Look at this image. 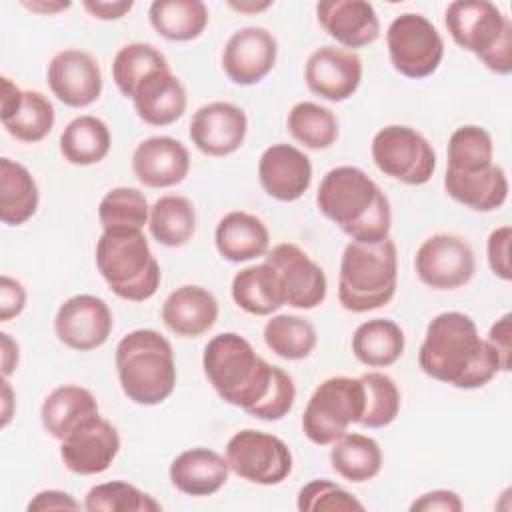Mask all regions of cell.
I'll use <instances>...</instances> for the list:
<instances>
[{
    "mask_svg": "<svg viewBox=\"0 0 512 512\" xmlns=\"http://www.w3.org/2000/svg\"><path fill=\"white\" fill-rule=\"evenodd\" d=\"M138 118L150 126H170L186 112V88L170 68L148 74L132 98Z\"/></svg>",
    "mask_w": 512,
    "mask_h": 512,
    "instance_id": "cb8c5ba5",
    "label": "cell"
},
{
    "mask_svg": "<svg viewBox=\"0 0 512 512\" xmlns=\"http://www.w3.org/2000/svg\"><path fill=\"white\" fill-rule=\"evenodd\" d=\"M404 330L390 318L362 322L352 334V354L368 368H386L404 354Z\"/></svg>",
    "mask_w": 512,
    "mask_h": 512,
    "instance_id": "4dcf8cb0",
    "label": "cell"
},
{
    "mask_svg": "<svg viewBox=\"0 0 512 512\" xmlns=\"http://www.w3.org/2000/svg\"><path fill=\"white\" fill-rule=\"evenodd\" d=\"M464 510V502L458 492L448 488H438L420 494L412 504L410 512H460Z\"/></svg>",
    "mask_w": 512,
    "mask_h": 512,
    "instance_id": "7dc6e473",
    "label": "cell"
},
{
    "mask_svg": "<svg viewBox=\"0 0 512 512\" xmlns=\"http://www.w3.org/2000/svg\"><path fill=\"white\" fill-rule=\"evenodd\" d=\"M414 270L432 290H456L466 286L476 272L472 246L454 234L428 236L416 250Z\"/></svg>",
    "mask_w": 512,
    "mask_h": 512,
    "instance_id": "7c38bea8",
    "label": "cell"
},
{
    "mask_svg": "<svg viewBox=\"0 0 512 512\" xmlns=\"http://www.w3.org/2000/svg\"><path fill=\"white\" fill-rule=\"evenodd\" d=\"M364 384V412L358 424L364 428H386L400 412V390L396 382L378 370L360 376Z\"/></svg>",
    "mask_w": 512,
    "mask_h": 512,
    "instance_id": "60d3db41",
    "label": "cell"
},
{
    "mask_svg": "<svg viewBox=\"0 0 512 512\" xmlns=\"http://www.w3.org/2000/svg\"><path fill=\"white\" fill-rule=\"evenodd\" d=\"M330 446V466L340 478L362 484L380 474L382 448L372 436L346 432Z\"/></svg>",
    "mask_w": 512,
    "mask_h": 512,
    "instance_id": "d6a6232c",
    "label": "cell"
},
{
    "mask_svg": "<svg viewBox=\"0 0 512 512\" xmlns=\"http://www.w3.org/2000/svg\"><path fill=\"white\" fill-rule=\"evenodd\" d=\"M50 92L70 108H86L102 94L98 60L80 48H64L52 56L46 68Z\"/></svg>",
    "mask_w": 512,
    "mask_h": 512,
    "instance_id": "9a60e30c",
    "label": "cell"
},
{
    "mask_svg": "<svg viewBox=\"0 0 512 512\" xmlns=\"http://www.w3.org/2000/svg\"><path fill=\"white\" fill-rule=\"evenodd\" d=\"M150 206L138 188L118 186L108 190L98 204V220L102 230L110 228H138L148 224Z\"/></svg>",
    "mask_w": 512,
    "mask_h": 512,
    "instance_id": "b9f144b4",
    "label": "cell"
},
{
    "mask_svg": "<svg viewBox=\"0 0 512 512\" xmlns=\"http://www.w3.org/2000/svg\"><path fill=\"white\" fill-rule=\"evenodd\" d=\"M152 28L170 42H190L208 26V8L202 0H154L148 8Z\"/></svg>",
    "mask_w": 512,
    "mask_h": 512,
    "instance_id": "836d02e7",
    "label": "cell"
},
{
    "mask_svg": "<svg viewBox=\"0 0 512 512\" xmlns=\"http://www.w3.org/2000/svg\"><path fill=\"white\" fill-rule=\"evenodd\" d=\"M94 254L102 280L118 298L144 302L156 294L162 272L142 230H102Z\"/></svg>",
    "mask_w": 512,
    "mask_h": 512,
    "instance_id": "8992f818",
    "label": "cell"
},
{
    "mask_svg": "<svg viewBox=\"0 0 512 512\" xmlns=\"http://www.w3.org/2000/svg\"><path fill=\"white\" fill-rule=\"evenodd\" d=\"M510 240H512V228L508 224L494 228L486 242V256L488 266L492 274L504 282L512 278V266H510Z\"/></svg>",
    "mask_w": 512,
    "mask_h": 512,
    "instance_id": "bcb514c9",
    "label": "cell"
},
{
    "mask_svg": "<svg viewBox=\"0 0 512 512\" xmlns=\"http://www.w3.org/2000/svg\"><path fill=\"white\" fill-rule=\"evenodd\" d=\"M276 58L278 42L274 34L262 26H244L226 40L222 50V70L230 82L252 86L272 72Z\"/></svg>",
    "mask_w": 512,
    "mask_h": 512,
    "instance_id": "e0dca14e",
    "label": "cell"
},
{
    "mask_svg": "<svg viewBox=\"0 0 512 512\" xmlns=\"http://www.w3.org/2000/svg\"><path fill=\"white\" fill-rule=\"evenodd\" d=\"M14 414V392L8 378H2V428H6Z\"/></svg>",
    "mask_w": 512,
    "mask_h": 512,
    "instance_id": "9f6ffc18",
    "label": "cell"
},
{
    "mask_svg": "<svg viewBox=\"0 0 512 512\" xmlns=\"http://www.w3.org/2000/svg\"><path fill=\"white\" fill-rule=\"evenodd\" d=\"M230 8L242 12V14H256V12H262L266 8L272 6V2H254V0H242V2H228Z\"/></svg>",
    "mask_w": 512,
    "mask_h": 512,
    "instance_id": "6f0895ef",
    "label": "cell"
},
{
    "mask_svg": "<svg viewBox=\"0 0 512 512\" xmlns=\"http://www.w3.org/2000/svg\"><path fill=\"white\" fill-rule=\"evenodd\" d=\"M246 112L232 102H208L200 106L190 120V140L206 156L222 158L234 154L246 138Z\"/></svg>",
    "mask_w": 512,
    "mask_h": 512,
    "instance_id": "ac0fdd59",
    "label": "cell"
},
{
    "mask_svg": "<svg viewBox=\"0 0 512 512\" xmlns=\"http://www.w3.org/2000/svg\"><path fill=\"white\" fill-rule=\"evenodd\" d=\"M372 160L376 168L402 184L422 186L436 170V152L432 144L414 128L390 124L372 138Z\"/></svg>",
    "mask_w": 512,
    "mask_h": 512,
    "instance_id": "9c48e42d",
    "label": "cell"
},
{
    "mask_svg": "<svg viewBox=\"0 0 512 512\" xmlns=\"http://www.w3.org/2000/svg\"><path fill=\"white\" fill-rule=\"evenodd\" d=\"M38 204L40 190L30 170L12 158H0V220L22 226L36 214Z\"/></svg>",
    "mask_w": 512,
    "mask_h": 512,
    "instance_id": "f546056e",
    "label": "cell"
},
{
    "mask_svg": "<svg viewBox=\"0 0 512 512\" xmlns=\"http://www.w3.org/2000/svg\"><path fill=\"white\" fill-rule=\"evenodd\" d=\"M84 10L96 18V20H120L122 16H126L134 2L132 0H84L82 2Z\"/></svg>",
    "mask_w": 512,
    "mask_h": 512,
    "instance_id": "816d5d0a",
    "label": "cell"
},
{
    "mask_svg": "<svg viewBox=\"0 0 512 512\" xmlns=\"http://www.w3.org/2000/svg\"><path fill=\"white\" fill-rule=\"evenodd\" d=\"M202 368L216 394L246 412L268 394L276 370L236 332H222L208 340Z\"/></svg>",
    "mask_w": 512,
    "mask_h": 512,
    "instance_id": "3957f363",
    "label": "cell"
},
{
    "mask_svg": "<svg viewBox=\"0 0 512 512\" xmlns=\"http://www.w3.org/2000/svg\"><path fill=\"white\" fill-rule=\"evenodd\" d=\"M486 342L490 344V348L498 354L500 358V366L502 372L510 370V352H512V326H510V314H504L502 318H498L486 336Z\"/></svg>",
    "mask_w": 512,
    "mask_h": 512,
    "instance_id": "681fc988",
    "label": "cell"
},
{
    "mask_svg": "<svg viewBox=\"0 0 512 512\" xmlns=\"http://www.w3.org/2000/svg\"><path fill=\"white\" fill-rule=\"evenodd\" d=\"M398 286V250L392 238L378 244L348 242L340 258L338 300L344 310L362 314L386 306Z\"/></svg>",
    "mask_w": 512,
    "mask_h": 512,
    "instance_id": "5b68a950",
    "label": "cell"
},
{
    "mask_svg": "<svg viewBox=\"0 0 512 512\" xmlns=\"http://www.w3.org/2000/svg\"><path fill=\"white\" fill-rule=\"evenodd\" d=\"M418 366L426 376L460 390L482 388L502 372L498 354L480 336L476 322L456 310L428 322Z\"/></svg>",
    "mask_w": 512,
    "mask_h": 512,
    "instance_id": "6da1fadb",
    "label": "cell"
},
{
    "mask_svg": "<svg viewBox=\"0 0 512 512\" xmlns=\"http://www.w3.org/2000/svg\"><path fill=\"white\" fill-rule=\"evenodd\" d=\"M214 244L224 260L234 264L250 262L266 256L270 248V232L256 214L232 210L218 220Z\"/></svg>",
    "mask_w": 512,
    "mask_h": 512,
    "instance_id": "484cf974",
    "label": "cell"
},
{
    "mask_svg": "<svg viewBox=\"0 0 512 512\" xmlns=\"http://www.w3.org/2000/svg\"><path fill=\"white\" fill-rule=\"evenodd\" d=\"M316 18L330 38L352 52L380 36L378 14L366 0H322L316 4Z\"/></svg>",
    "mask_w": 512,
    "mask_h": 512,
    "instance_id": "44dd1931",
    "label": "cell"
},
{
    "mask_svg": "<svg viewBox=\"0 0 512 512\" xmlns=\"http://www.w3.org/2000/svg\"><path fill=\"white\" fill-rule=\"evenodd\" d=\"M120 452V434L112 422L100 414L88 418L60 442L64 466L80 476L106 472Z\"/></svg>",
    "mask_w": 512,
    "mask_h": 512,
    "instance_id": "2e32d148",
    "label": "cell"
},
{
    "mask_svg": "<svg viewBox=\"0 0 512 512\" xmlns=\"http://www.w3.org/2000/svg\"><path fill=\"white\" fill-rule=\"evenodd\" d=\"M0 362H2V378H10L12 372L18 366V358H20V348L18 342L8 334V332H0Z\"/></svg>",
    "mask_w": 512,
    "mask_h": 512,
    "instance_id": "db71d44e",
    "label": "cell"
},
{
    "mask_svg": "<svg viewBox=\"0 0 512 512\" xmlns=\"http://www.w3.org/2000/svg\"><path fill=\"white\" fill-rule=\"evenodd\" d=\"M0 84H2V90H0V118L6 120L20 108L22 98H24V90H20L16 86V82H12L8 76H2Z\"/></svg>",
    "mask_w": 512,
    "mask_h": 512,
    "instance_id": "f5cc1de1",
    "label": "cell"
},
{
    "mask_svg": "<svg viewBox=\"0 0 512 512\" xmlns=\"http://www.w3.org/2000/svg\"><path fill=\"white\" fill-rule=\"evenodd\" d=\"M446 28L452 40L500 74L512 72V22L488 0H456L446 8Z\"/></svg>",
    "mask_w": 512,
    "mask_h": 512,
    "instance_id": "52a82bcc",
    "label": "cell"
},
{
    "mask_svg": "<svg viewBox=\"0 0 512 512\" xmlns=\"http://www.w3.org/2000/svg\"><path fill=\"white\" fill-rule=\"evenodd\" d=\"M112 146L110 128L92 114L72 118L60 134V154L68 164L92 166L102 162Z\"/></svg>",
    "mask_w": 512,
    "mask_h": 512,
    "instance_id": "1f68e13d",
    "label": "cell"
},
{
    "mask_svg": "<svg viewBox=\"0 0 512 512\" xmlns=\"http://www.w3.org/2000/svg\"><path fill=\"white\" fill-rule=\"evenodd\" d=\"M304 82L312 94L330 102H344L362 82V60L352 50L320 46L304 64Z\"/></svg>",
    "mask_w": 512,
    "mask_h": 512,
    "instance_id": "d6986e66",
    "label": "cell"
},
{
    "mask_svg": "<svg viewBox=\"0 0 512 512\" xmlns=\"http://www.w3.org/2000/svg\"><path fill=\"white\" fill-rule=\"evenodd\" d=\"M230 472L258 486H276L292 472V452L288 444L262 430L244 428L232 434L226 444Z\"/></svg>",
    "mask_w": 512,
    "mask_h": 512,
    "instance_id": "8fae6325",
    "label": "cell"
},
{
    "mask_svg": "<svg viewBox=\"0 0 512 512\" xmlns=\"http://www.w3.org/2000/svg\"><path fill=\"white\" fill-rule=\"evenodd\" d=\"M444 188L452 200L474 210L492 212L504 206L508 198V176L502 166L492 164L472 174H444Z\"/></svg>",
    "mask_w": 512,
    "mask_h": 512,
    "instance_id": "83f0119b",
    "label": "cell"
},
{
    "mask_svg": "<svg viewBox=\"0 0 512 512\" xmlns=\"http://www.w3.org/2000/svg\"><path fill=\"white\" fill-rule=\"evenodd\" d=\"M294 402H296L294 380L288 372H284L280 366H276L274 380H272L268 394L254 408H250L248 414L254 418H260V420L276 422V420H282L292 410Z\"/></svg>",
    "mask_w": 512,
    "mask_h": 512,
    "instance_id": "f6af8a7d",
    "label": "cell"
},
{
    "mask_svg": "<svg viewBox=\"0 0 512 512\" xmlns=\"http://www.w3.org/2000/svg\"><path fill=\"white\" fill-rule=\"evenodd\" d=\"M262 190L278 202L302 198L312 184V162L296 146L278 142L268 146L258 160Z\"/></svg>",
    "mask_w": 512,
    "mask_h": 512,
    "instance_id": "ffe728a7",
    "label": "cell"
},
{
    "mask_svg": "<svg viewBox=\"0 0 512 512\" xmlns=\"http://www.w3.org/2000/svg\"><path fill=\"white\" fill-rule=\"evenodd\" d=\"M386 46L394 70L410 80L432 76L444 58V40L438 28L416 12H404L390 22Z\"/></svg>",
    "mask_w": 512,
    "mask_h": 512,
    "instance_id": "30bf717a",
    "label": "cell"
},
{
    "mask_svg": "<svg viewBox=\"0 0 512 512\" xmlns=\"http://www.w3.org/2000/svg\"><path fill=\"white\" fill-rule=\"evenodd\" d=\"M26 10H30V12H34V14H42V16H52V14H58V12H62V10H66V8H70L72 6V2H62V0H32V2H28V0H22L20 2Z\"/></svg>",
    "mask_w": 512,
    "mask_h": 512,
    "instance_id": "11a10c76",
    "label": "cell"
},
{
    "mask_svg": "<svg viewBox=\"0 0 512 512\" xmlns=\"http://www.w3.org/2000/svg\"><path fill=\"white\" fill-rule=\"evenodd\" d=\"M232 300L252 316H272L286 300L278 274L268 262L242 268L232 278Z\"/></svg>",
    "mask_w": 512,
    "mask_h": 512,
    "instance_id": "f1b7e54d",
    "label": "cell"
},
{
    "mask_svg": "<svg viewBox=\"0 0 512 512\" xmlns=\"http://www.w3.org/2000/svg\"><path fill=\"white\" fill-rule=\"evenodd\" d=\"M364 412V384L352 376H330L312 392L304 414L302 432L316 446H330L358 424Z\"/></svg>",
    "mask_w": 512,
    "mask_h": 512,
    "instance_id": "ba28073f",
    "label": "cell"
},
{
    "mask_svg": "<svg viewBox=\"0 0 512 512\" xmlns=\"http://www.w3.org/2000/svg\"><path fill=\"white\" fill-rule=\"evenodd\" d=\"M112 328V310L94 294L70 296L60 304L54 318L58 340L78 352L100 348L110 338Z\"/></svg>",
    "mask_w": 512,
    "mask_h": 512,
    "instance_id": "5bb4252c",
    "label": "cell"
},
{
    "mask_svg": "<svg viewBox=\"0 0 512 512\" xmlns=\"http://www.w3.org/2000/svg\"><path fill=\"white\" fill-rule=\"evenodd\" d=\"M114 362L120 388L134 404H162L176 388L172 344L152 328H138L122 336Z\"/></svg>",
    "mask_w": 512,
    "mask_h": 512,
    "instance_id": "277c9868",
    "label": "cell"
},
{
    "mask_svg": "<svg viewBox=\"0 0 512 512\" xmlns=\"http://www.w3.org/2000/svg\"><path fill=\"white\" fill-rule=\"evenodd\" d=\"M290 136L308 150H326L338 140V120L322 104L302 100L294 104L286 120Z\"/></svg>",
    "mask_w": 512,
    "mask_h": 512,
    "instance_id": "d590c367",
    "label": "cell"
},
{
    "mask_svg": "<svg viewBox=\"0 0 512 512\" xmlns=\"http://www.w3.org/2000/svg\"><path fill=\"white\" fill-rule=\"evenodd\" d=\"M448 166L446 172L472 174L492 166L494 142L486 128L476 124H464L456 128L448 138Z\"/></svg>",
    "mask_w": 512,
    "mask_h": 512,
    "instance_id": "74e56055",
    "label": "cell"
},
{
    "mask_svg": "<svg viewBox=\"0 0 512 512\" xmlns=\"http://www.w3.org/2000/svg\"><path fill=\"white\" fill-rule=\"evenodd\" d=\"M88 512H158L162 504L134 484L112 480L96 484L84 498Z\"/></svg>",
    "mask_w": 512,
    "mask_h": 512,
    "instance_id": "7bdbcfd3",
    "label": "cell"
},
{
    "mask_svg": "<svg viewBox=\"0 0 512 512\" xmlns=\"http://www.w3.org/2000/svg\"><path fill=\"white\" fill-rule=\"evenodd\" d=\"M266 346L284 360H304L308 358L316 344V328L296 314H274L264 324Z\"/></svg>",
    "mask_w": 512,
    "mask_h": 512,
    "instance_id": "8d00e7d4",
    "label": "cell"
},
{
    "mask_svg": "<svg viewBox=\"0 0 512 512\" xmlns=\"http://www.w3.org/2000/svg\"><path fill=\"white\" fill-rule=\"evenodd\" d=\"M96 414H100L96 396L76 384L56 386L40 406L42 426L58 442Z\"/></svg>",
    "mask_w": 512,
    "mask_h": 512,
    "instance_id": "4316f807",
    "label": "cell"
},
{
    "mask_svg": "<svg viewBox=\"0 0 512 512\" xmlns=\"http://www.w3.org/2000/svg\"><path fill=\"white\" fill-rule=\"evenodd\" d=\"M28 512H46V510H80V502L64 490H40L26 504Z\"/></svg>",
    "mask_w": 512,
    "mask_h": 512,
    "instance_id": "f907efd6",
    "label": "cell"
},
{
    "mask_svg": "<svg viewBox=\"0 0 512 512\" xmlns=\"http://www.w3.org/2000/svg\"><path fill=\"white\" fill-rule=\"evenodd\" d=\"M160 318L172 334L180 338H198L216 324L218 300L202 286L184 284L168 294Z\"/></svg>",
    "mask_w": 512,
    "mask_h": 512,
    "instance_id": "603a6c76",
    "label": "cell"
},
{
    "mask_svg": "<svg viewBox=\"0 0 512 512\" xmlns=\"http://www.w3.org/2000/svg\"><path fill=\"white\" fill-rule=\"evenodd\" d=\"M54 122L56 112L52 102L38 90H24L20 108L10 118L2 120V126L18 142L36 144L50 134Z\"/></svg>",
    "mask_w": 512,
    "mask_h": 512,
    "instance_id": "ab89813d",
    "label": "cell"
},
{
    "mask_svg": "<svg viewBox=\"0 0 512 512\" xmlns=\"http://www.w3.org/2000/svg\"><path fill=\"white\" fill-rule=\"evenodd\" d=\"M228 474L230 466L226 456L204 446L180 452L168 468L172 486L186 496L216 494L228 482Z\"/></svg>",
    "mask_w": 512,
    "mask_h": 512,
    "instance_id": "d4e9b609",
    "label": "cell"
},
{
    "mask_svg": "<svg viewBox=\"0 0 512 512\" xmlns=\"http://www.w3.org/2000/svg\"><path fill=\"white\" fill-rule=\"evenodd\" d=\"M296 508L300 512H322V510H364V504L350 494L348 490H344L342 486H338L332 480L326 478H316L310 480L308 484H304L296 496Z\"/></svg>",
    "mask_w": 512,
    "mask_h": 512,
    "instance_id": "ee69618b",
    "label": "cell"
},
{
    "mask_svg": "<svg viewBox=\"0 0 512 512\" xmlns=\"http://www.w3.org/2000/svg\"><path fill=\"white\" fill-rule=\"evenodd\" d=\"M26 306V288L16 278L0 276V322H8L22 314Z\"/></svg>",
    "mask_w": 512,
    "mask_h": 512,
    "instance_id": "c3c4849f",
    "label": "cell"
},
{
    "mask_svg": "<svg viewBox=\"0 0 512 512\" xmlns=\"http://www.w3.org/2000/svg\"><path fill=\"white\" fill-rule=\"evenodd\" d=\"M132 172L146 188H170L188 176L190 154L172 136H150L134 148Z\"/></svg>",
    "mask_w": 512,
    "mask_h": 512,
    "instance_id": "7402d4cb",
    "label": "cell"
},
{
    "mask_svg": "<svg viewBox=\"0 0 512 512\" xmlns=\"http://www.w3.org/2000/svg\"><path fill=\"white\" fill-rule=\"evenodd\" d=\"M268 262L282 284L284 300L298 310H312L326 300L328 280L320 264H316L300 246L280 242L266 252Z\"/></svg>",
    "mask_w": 512,
    "mask_h": 512,
    "instance_id": "4fadbf2b",
    "label": "cell"
},
{
    "mask_svg": "<svg viewBox=\"0 0 512 512\" xmlns=\"http://www.w3.org/2000/svg\"><path fill=\"white\" fill-rule=\"evenodd\" d=\"M316 206L352 242L378 244L390 238V202L362 168L336 166L328 170L320 180Z\"/></svg>",
    "mask_w": 512,
    "mask_h": 512,
    "instance_id": "7a4b0ae2",
    "label": "cell"
},
{
    "mask_svg": "<svg viewBox=\"0 0 512 512\" xmlns=\"http://www.w3.org/2000/svg\"><path fill=\"white\" fill-rule=\"evenodd\" d=\"M170 68L166 56L148 42H130L124 44L112 60V80L116 88L132 98L136 86L152 72Z\"/></svg>",
    "mask_w": 512,
    "mask_h": 512,
    "instance_id": "f35d334b",
    "label": "cell"
},
{
    "mask_svg": "<svg viewBox=\"0 0 512 512\" xmlns=\"http://www.w3.org/2000/svg\"><path fill=\"white\" fill-rule=\"evenodd\" d=\"M148 230L162 246L180 248L188 244L196 232L194 204L180 194L160 196L150 206Z\"/></svg>",
    "mask_w": 512,
    "mask_h": 512,
    "instance_id": "e575fe53",
    "label": "cell"
}]
</instances>
